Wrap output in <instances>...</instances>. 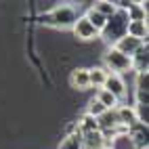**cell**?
Listing matches in <instances>:
<instances>
[{
  "label": "cell",
  "instance_id": "obj_8",
  "mask_svg": "<svg viewBox=\"0 0 149 149\" xmlns=\"http://www.w3.org/2000/svg\"><path fill=\"white\" fill-rule=\"evenodd\" d=\"M107 143L101 134V130L93 132H82V149H103Z\"/></svg>",
  "mask_w": 149,
  "mask_h": 149
},
{
  "label": "cell",
  "instance_id": "obj_15",
  "mask_svg": "<svg viewBox=\"0 0 149 149\" xmlns=\"http://www.w3.org/2000/svg\"><path fill=\"white\" fill-rule=\"evenodd\" d=\"M105 78H107V69L105 67H93V69H88V84H91V86L103 88Z\"/></svg>",
  "mask_w": 149,
  "mask_h": 149
},
{
  "label": "cell",
  "instance_id": "obj_22",
  "mask_svg": "<svg viewBox=\"0 0 149 149\" xmlns=\"http://www.w3.org/2000/svg\"><path fill=\"white\" fill-rule=\"evenodd\" d=\"M136 91H147V72L136 74Z\"/></svg>",
  "mask_w": 149,
  "mask_h": 149
},
{
  "label": "cell",
  "instance_id": "obj_18",
  "mask_svg": "<svg viewBox=\"0 0 149 149\" xmlns=\"http://www.w3.org/2000/svg\"><path fill=\"white\" fill-rule=\"evenodd\" d=\"M59 149H82V132H72L67 134L61 143H59Z\"/></svg>",
  "mask_w": 149,
  "mask_h": 149
},
{
  "label": "cell",
  "instance_id": "obj_6",
  "mask_svg": "<svg viewBox=\"0 0 149 149\" xmlns=\"http://www.w3.org/2000/svg\"><path fill=\"white\" fill-rule=\"evenodd\" d=\"M99 130H116L120 126V120H118V111L116 109H105V111L97 118Z\"/></svg>",
  "mask_w": 149,
  "mask_h": 149
},
{
  "label": "cell",
  "instance_id": "obj_5",
  "mask_svg": "<svg viewBox=\"0 0 149 149\" xmlns=\"http://www.w3.org/2000/svg\"><path fill=\"white\" fill-rule=\"evenodd\" d=\"M74 34H76V38H80V40H95V38H99L101 34L97 32V29L86 21L84 17H78L76 19V23H74Z\"/></svg>",
  "mask_w": 149,
  "mask_h": 149
},
{
  "label": "cell",
  "instance_id": "obj_14",
  "mask_svg": "<svg viewBox=\"0 0 149 149\" xmlns=\"http://www.w3.org/2000/svg\"><path fill=\"white\" fill-rule=\"evenodd\" d=\"M84 19H86V21L88 23H91L95 29H97V32L99 34H101L103 32V29H105V23H107V17H103L101 13H97L95 11V8L91 6V8H88V11H86V15H84Z\"/></svg>",
  "mask_w": 149,
  "mask_h": 149
},
{
  "label": "cell",
  "instance_id": "obj_1",
  "mask_svg": "<svg viewBox=\"0 0 149 149\" xmlns=\"http://www.w3.org/2000/svg\"><path fill=\"white\" fill-rule=\"evenodd\" d=\"M76 19H78L76 8L69 4H61V6H55L51 13L42 15V23L51 27H59V29H67V27H74Z\"/></svg>",
  "mask_w": 149,
  "mask_h": 149
},
{
  "label": "cell",
  "instance_id": "obj_21",
  "mask_svg": "<svg viewBox=\"0 0 149 149\" xmlns=\"http://www.w3.org/2000/svg\"><path fill=\"white\" fill-rule=\"evenodd\" d=\"M103 111H105V107H103L101 103H99L97 99H91V101H88V107H86V113L91 116V118H95V120H97V118L101 116Z\"/></svg>",
  "mask_w": 149,
  "mask_h": 149
},
{
  "label": "cell",
  "instance_id": "obj_17",
  "mask_svg": "<svg viewBox=\"0 0 149 149\" xmlns=\"http://www.w3.org/2000/svg\"><path fill=\"white\" fill-rule=\"evenodd\" d=\"M95 99H97V101L101 103L105 109H116L118 105H120V101H118V99H116L111 93H107L105 88H99V93H97V97H95Z\"/></svg>",
  "mask_w": 149,
  "mask_h": 149
},
{
  "label": "cell",
  "instance_id": "obj_16",
  "mask_svg": "<svg viewBox=\"0 0 149 149\" xmlns=\"http://www.w3.org/2000/svg\"><path fill=\"white\" fill-rule=\"evenodd\" d=\"M126 17H128V21H145V17H147L145 4H141V2H130V6L126 8Z\"/></svg>",
  "mask_w": 149,
  "mask_h": 149
},
{
  "label": "cell",
  "instance_id": "obj_13",
  "mask_svg": "<svg viewBox=\"0 0 149 149\" xmlns=\"http://www.w3.org/2000/svg\"><path fill=\"white\" fill-rule=\"evenodd\" d=\"M130 59H132V67L136 69V74H143V72H147V44L139 46Z\"/></svg>",
  "mask_w": 149,
  "mask_h": 149
},
{
  "label": "cell",
  "instance_id": "obj_23",
  "mask_svg": "<svg viewBox=\"0 0 149 149\" xmlns=\"http://www.w3.org/2000/svg\"><path fill=\"white\" fill-rule=\"evenodd\" d=\"M103 149H113V147H111V145H105V147H103Z\"/></svg>",
  "mask_w": 149,
  "mask_h": 149
},
{
  "label": "cell",
  "instance_id": "obj_20",
  "mask_svg": "<svg viewBox=\"0 0 149 149\" xmlns=\"http://www.w3.org/2000/svg\"><path fill=\"white\" fill-rule=\"evenodd\" d=\"M93 8H95L97 13H101L103 17H111V15L118 11V8H116V4H113V2H107V0H101V2H97Z\"/></svg>",
  "mask_w": 149,
  "mask_h": 149
},
{
  "label": "cell",
  "instance_id": "obj_4",
  "mask_svg": "<svg viewBox=\"0 0 149 149\" xmlns=\"http://www.w3.org/2000/svg\"><path fill=\"white\" fill-rule=\"evenodd\" d=\"M103 88H105L107 93H111L118 101H120V99L126 95V82L122 80V76H118V74H107Z\"/></svg>",
  "mask_w": 149,
  "mask_h": 149
},
{
  "label": "cell",
  "instance_id": "obj_7",
  "mask_svg": "<svg viewBox=\"0 0 149 149\" xmlns=\"http://www.w3.org/2000/svg\"><path fill=\"white\" fill-rule=\"evenodd\" d=\"M143 44H147V42H141V40L130 38V36H124V38H120V40L113 44V48H116V51H120L122 55H126V57H132L134 51L139 46H143Z\"/></svg>",
  "mask_w": 149,
  "mask_h": 149
},
{
  "label": "cell",
  "instance_id": "obj_2",
  "mask_svg": "<svg viewBox=\"0 0 149 149\" xmlns=\"http://www.w3.org/2000/svg\"><path fill=\"white\" fill-rule=\"evenodd\" d=\"M126 27H128V17H126V11H122V8H118V11L107 17V23H105V29H103V36L107 42H118L120 38L126 36Z\"/></svg>",
  "mask_w": 149,
  "mask_h": 149
},
{
  "label": "cell",
  "instance_id": "obj_3",
  "mask_svg": "<svg viewBox=\"0 0 149 149\" xmlns=\"http://www.w3.org/2000/svg\"><path fill=\"white\" fill-rule=\"evenodd\" d=\"M103 63H105L107 74H118V76H120L122 72L132 69V59L126 57V55H122L120 51H116L113 46L103 55Z\"/></svg>",
  "mask_w": 149,
  "mask_h": 149
},
{
  "label": "cell",
  "instance_id": "obj_10",
  "mask_svg": "<svg viewBox=\"0 0 149 149\" xmlns=\"http://www.w3.org/2000/svg\"><path fill=\"white\" fill-rule=\"evenodd\" d=\"M126 36L130 38H136L141 42H147V36H149V27H147V21H128V27H126Z\"/></svg>",
  "mask_w": 149,
  "mask_h": 149
},
{
  "label": "cell",
  "instance_id": "obj_19",
  "mask_svg": "<svg viewBox=\"0 0 149 149\" xmlns=\"http://www.w3.org/2000/svg\"><path fill=\"white\" fill-rule=\"evenodd\" d=\"M78 130H80V132H93V130H99V124H97L95 118L84 113L80 120H78Z\"/></svg>",
  "mask_w": 149,
  "mask_h": 149
},
{
  "label": "cell",
  "instance_id": "obj_12",
  "mask_svg": "<svg viewBox=\"0 0 149 149\" xmlns=\"http://www.w3.org/2000/svg\"><path fill=\"white\" fill-rule=\"evenodd\" d=\"M116 111H118V120H120V126L130 128V126L139 124L136 113H134V107H132V105H122V107H116Z\"/></svg>",
  "mask_w": 149,
  "mask_h": 149
},
{
  "label": "cell",
  "instance_id": "obj_11",
  "mask_svg": "<svg viewBox=\"0 0 149 149\" xmlns=\"http://www.w3.org/2000/svg\"><path fill=\"white\" fill-rule=\"evenodd\" d=\"M132 143L136 145V149H147V124H134L128 128Z\"/></svg>",
  "mask_w": 149,
  "mask_h": 149
},
{
  "label": "cell",
  "instance_id": "obj_9",
  "mask_svg": "<svg viewBox=\"0 0 149 149\" xmlns=\"http://www.w3.org/2000/svg\"><path fill=\"white\" fill-rule=\"evenodd\" d=\"M69 86L76 88V91H86V88H91V84H88V69H84V67L74 69L72 76H69Z\"/></svg>",
  "mask_w": 149,
  "mask_h": 149
}]
</instances>
